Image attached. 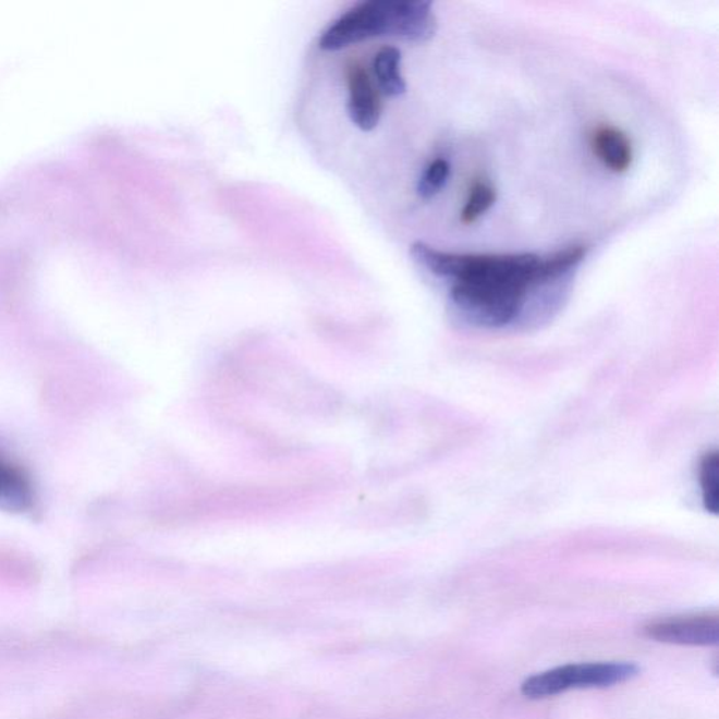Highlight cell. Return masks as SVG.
Here are the masks:
<instances>
[{"label": "cell", "instance_id": "6da1fadb", "mask_svg": "<svg viewBox=\"0 0 719 719\" xmlns=\"http://www.w3.org/2000/svg\"><path fill=\"white\" fill-rule=\"evenodd\" d=\"M411 255L425 269L454 281L451 300L473 322L500 328L523 313L528 291L548 284L543 257L519 255H455L415 242Z\"/></svg>", "mask_w": 719, "mask_h": 719}, {"label": "cell", "instance_id": "7a4b0ae2", "mask_svg": "<svg viewBox=\"0 0 719 719\" xmlns=\"http://www.w3.org/2000/svg\"><path fill=\"white\" fill-rule=\"evenodd\" d=\"M436 32L434 3L429 0H370L330 24L319 38V48L340 51L376 37L422 44L431 40Z\"/></svg>", "mask_w": 719, "mask_h": 719}, {"label": "cell", "instance_id": "3957f363", "mask_svg": "<svg viewBox=\"0 0 719 719\" xmlns=\"http://www.w3.org/2000/svg\"><path fill=\"white\" fill-rule=\"evenodd\" d=\"M641 668L633 662L571 663L524 680L522 694L529 699L557 696L571 688H604L638 677Z\"/></svg>", "mask_w": 719, "mask_h": 719}, {"label": "cell", "instance_id": "277c9868", "mask_svg": "<svg viewBox=\"0 0 719 719\" xmlns=\"http://www.w3.org/2000/svg\"><path fill=\"white\" fill-rule=\"evenodd\" d=\"M645 638L655 643L682 646H717L719 617L704 614L654 621L643 626Z\"/></svg>", "mask_w": 719, "mask_h": 719}, {"label": "cell", "instance_id": "5b68a950", "mask_svg": "<svg viewBox=\"0 0 719 719\" xmlns=\"http://www.w3.org/2000/svg\"><path fill=\"white\" fill-rule=\"evenodd\" d=\"M349 101L348 114L352 123L364 133H370L381 119V101L367 71L357 62L346 70Z\"/></svg>", "mask_w": 719, "mask_h": 719}, {"label": "cell", "instance_id": "8992f818", "mask_svg": "<svg viewBox=\"0 0 719 719\" xmlns=\"http://www.w3.org/2000/svg\"><path fill=\"white\" fill-rule=\"evenodd\" d=\"M592 147L596 157L606 168L616 173H624L633 163V145L623 131L614 127H600L593 134Z\"/></svg>", "mask_w": 719, "mask_h": 719}, {"label": "cell", "instance_id": "52a82bcc", "mask_svg": "<svg viewBox=\"0 0 719 719\" xmlns=\"http://www.w3.org/2000/svg\"><path fill=\"white\" fill-rule=\"evenodd\" d=\"M32 503L33 492L27 476L0 456V509L23 512Z\"/></svg>", "mask_w": 719, "mask_h": 719}, {"label": "cell", "instance_id": "ba28073f", "mask_svg": "<svg viewBox=\"0 0 719 719\" xmlns=\"http://www.w3.org/2000/svg\"><path fill=\"white\" fill-rule=\"evenodd\" d=\"M402 53L395 47H383L374 57V75L378 87L388 97L402 96L406 92V82L401 74Z\"/></svg>", "mask_w": 719, "mask_h": 719}, {"label": "cell", "instance_id": "9c48e42d", "mask_svg": "<svg viewBox=\"0 0 719 719\" xmlns=\"http://www.w3.org/2000/svg\"><path fill=\"white\" fill-rule=\"evenodd\" d=\"M495 203H497V191L488 183L476 182L471 188L468 200L461 212V221L464 223L478 221L485 212L493 207Z\"/></svg>", "mask_w": 719, "mask_h": 719}, {"label": "cell", "instance_id": "30bf717a", "mask_svg": "<svg viewBox=\"0 0 719 719\" xmlns=\"http://www.w3.org/2000/svg\"><path fill=\"white\" fill-rule=\"evenodd\" d=\"M699 489L703 502L709 512L716 513L718 508V455L707 453L703 456L698 468Z\"/></svg>", "mask_w": 719, "mask_h": 719}, {"label": "cell", "instance_id": "8fae6325", "mask_svg": "<svg viewBox=\"0 0 719 719\" xmlns=\"http://www.w3.org/2000/svg\"><path fill=\"white\" fill-rule=\"evenodd\" d=\"M450 173V163L446 159H436L422 174L419 183H417V194L424 200H430L436 194L443 191L447 182H449Z\"/></svg>", "mask_w": 719, "mask_h": 719}]
</instances>
